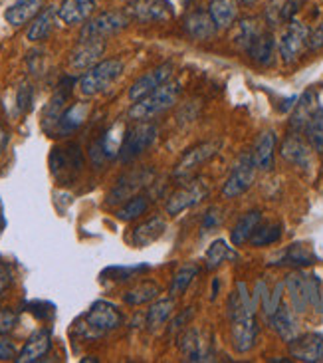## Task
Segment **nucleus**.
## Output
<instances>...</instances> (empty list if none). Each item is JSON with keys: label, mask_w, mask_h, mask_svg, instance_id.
<instances>
[{"label": "nucleus", "mask_w": 323, "mask_h": 363, "mask_svg": "<svg viewBox=\"0 0 323 363\" xmlns=\"http://www.w3.org/2000/svg\"><path fill=\"white\" fill-rule=\"evenodd\" d=\"M256 179V163L252 155H242L236 161V165L230 171V175L226 179L222 186V196L225 199H236L242 193H246Z\"/></svg>", "instance_id": "11"}, {"label": "nucleus", "mask_w": 323, "mask_h": 363, "mask_svg": "<svg viewBox=\"0 0 323 363\" xmlns=\"http://www.w3.org/2000/svg\"><path fill=\"white\" fill-rule=\"evenodd\" d=\"M307 48L310 50H322L323 48V18L322 22L310 32V40H307Z\"/></svg>", "instance_id": "49"}, {"label": "nucleus", "mask_w": 323, "mask_h": 363, "mask_svg": "<svg viewBox=\"0 0 323 363\" xmlns=\"http://www.w3.org/2000/svg\"><path fill=\"white\" fill-rule=\"evenodd\" d=\"M285 288L290 292V300L294 304L295 312L302 314L310 306V296H307V276L302 272H292L285 278Z\"/></svg>", "instance_id": "33"}, {"label": "nucleus", "mask_w": 323, "mask_h": 363, "mask_svg": "<svg viewBox=\"0 0 323 363\" xmlns=\"http://www.w3.org/2000/svg\"><path fill=\"white\" fill-rule=\"evenodd\" d=\"M280 155L295 167H312V145H307L300 135H290L285 139L282 143V149H280Z\"/></svg>", "instance_id": "20"}, {"label": "nucleus", "mask_w": 323, "mask_h": 363, "mask_svg": "<svg viewBox=\"0 0 323 363\" xmlns=\"http://www.w3.org/2000/svg\"><path fill=\"white\" fill-rule=\"evenodd\" d=\"M282 238V225L280 223H266V225H258L254 235L250 238L252 246H270L278 242Z\"/></svg>", "instance_id": "41"}, {"label": "nucleus", "mask_w": 323, "mask_h": 363, "mask_svg": "<svg viewBox=\"0 0 323 363\" xmlns=\"http://www.w3.org/2000/svg\"><path fill=\"white\" fill-rule=\"evenodd\" d=\"M171 76H173V64L171 62H165V64H161L157 68H153L131 86V89H129V99L131 101H137V99L145 98L153 89H157L159 86H163L165 82H169Z\"/></svg>", "instance_id": "18"}, {"label": "nucleus", "mask_w": 323, "mask_h": 363, "mask_svg": "<svg viewBox=\"0 0 323 363\" xmlns=\"http://www.w3.org/2000/svg\"><path fill=\"white\" fill-rule=\"evenodd\" d=\"M191 318H193V308H188V310H186V314H181L178 318H176L175 322H173V332H176L178 328H183V324H186Z\"/></svg>", "instance_id": "51"}, {"label": "nucleus", "mask_w": 323, "mask_h": 363, "mask_svg": "<svg viewBox=\"0 0 323 363\" xmlns=\"http://www.w3.org/2000/svg\"><path fill=\"white\" fill-rule=\"evenodd\" d=\"M123 10L131 22L139 24H155L175 18L171 0H129Z\"/></svg>", "instance_id": "7"}, {"label": "nucleus", "mask_w": 323, "mask_h": 363, "mask_svg": "<svg viewBox=\"0 0 323 363\" xmlns=\"http://www.w3.org/2000/svg\"><path fill=\"white\" fill-rule=\"evenodd\" d=\"M32 101H34V91L30 84H22L16 91V108L20 113H26L32 108Z\"/></svg>", "instance_id": "45"}, {"label": "nucleus", "mask_w": 323, "mask_h": 363, "mask_svg": "<svg viewBox=\"0 0 323 363\" xmlns=\"http://www.w3.org/2000/svg\"><path fill=\"white\" fill-rule=\"evenodd\" d=\"M2 226H4V218L0 216V230H2Z\"/></svg>", "instance_id": "56"}, {"label": "nucleus", "mask_w": 323, "mask_h": 363, "mask_svg": "<svg viewBox=\"0 0 323 363\" xmlns=\"http://www.w3.org/2000/svg\"><path fill=\"white\" fill-rule=\"evenodd\" d=\"M10 282H12V274H10L8 268L2 264L0 266V296L4 294V290L8 288Z\"/></svg>", "instance_id": "50"}, {"label": "nucleus", "mask_w": 323, "mask_h": 363, "mask_svg": "<svg viewBox=\"0 0 323 363\" xmlns=\"http://www.w3.org/2000/svg\"><path fill=\"white\" fill-rule=\"evenodd\" d=\"M315 262L314 252L304 245H290L282 255V260L276 262V264L284 266H295V268H302V266H312Z\"/></svg>", "instance_id": "37"}, {"label": "nucleus", "mask_w": 323, "mask_h": 363, "mask_svg": "<svg viewBox=\"0 0 323 363\" xmlns=\"http://www.w3.org/2000/svg\"><path fill=\"white\" fill-rule=\"evenodd\" d=\"M18 357V352H16V345L12 344L6 337H0V359L2 362H12Z\"/></svg>", "instance_id": "48"}, {"label": "nucleus", "mask_w": 323, "mask_h": 363, "mask_svg": "<svg viewBox=\"0 0 323 363\" xmlns=\"http://www.w3.org/2000/svg\"><path fill=\"white\" fill-rule=\"evenodd\" d=\"M260 223H262V213H260V211H250V213H246L244 216H240V220H238L234 225V228L230 230V240H232V245H246V242L252 238V235H254V230L258 228Z\"/></svg>", "instance_id": "34"}, {"label": "nucleus", "mask_w": 323, "mask_h": 363, "mask_svg": "<svg viewBox=\"0 0 323 363\" xmlns=\"http://www.w3.org/2000/svg\"><path fill=\"white\" fill-rule=\"evenodd\" d=\"M44 2L46 0H16L14 4H10L6 9L4 18L12 26H24L44 10Z\"/></svg>", "instance_id": "22"}, {"label": "nucleus", "mask_w": 323, "mask_h": 363, "mask_svg": "<svg viewBox=\"0 0 323 363\" xmlns=\"http://www.w3.org/2000/svg\"><path fill=\"white\" fill-rule=\"evenodd\" d=\"M198 274V266L196 264H183L176 268V272L173 274L171 280V296H183L188 290V286L193 284V280Z\"/></svg>", "instance_id": "39"}, {"label": "nucleus", "mask_w": 323, "mask_h": 363, "mask_svg": "<svg viewBox=\"0 0 323 363\" xmlns=\"http://www.w3.org/2000/svg\"><path fill=\"white\" fill-rule=\"evenodd\" d=\"M96 10L94 0H62L58 6V18L64 24H81L89 20Z\"/></svg>", "instance_id": "24"}, {"label": "nucleus", "mask_w": 323, "mask_h": 363, "mask_svg": "<svg viewBox=\"0 0 323 363\" xmlns=\"http://www.w3.org/2000/svg\"><path fill=\"white\" fill-rule=\"evenodd\" d=\"M274 52H276V40L274 34L270 30H262L254 42L250 44V48L246 50V54L250 56V60L258 64V66H270L274 62Z\"/></svg>", "instance_id": "25"}, {"label": "nucleus", "mask_w": 323, "mask_h": 363, "mask_svg": "<svg viewBox=\"0 0 323 363\" xmlns=\"http://www.w3.org/2000/svg\"><path fill=\"white\" fill-rule=\"evenodd\" d=\"M315 111H317V96H315L314 89H307L304 96L298 99V104H295L292 121H290L292 129H295V131L305 129L307 121L314 118Z\"/></svg>", "instance_id": "31"}, {"label": "nucleus", "mask_w": 323, "mask_h": 363, "mask_svg": "<svg viewBox=\"0 0 323 363\" xmlns=\"http://www.w3.org/2000/svg\"><path fill=\"white\" fill-rule=\"evenodd\" d=\"M165 218L153 216V218H149V220H145V223H141V225H137L133 228V233H131V242H133V246H137V248H145V246L157 242L159 238L165 235Z\"/></svg>", "instance_id": "23"}, {"label": "nucleus", "mask_w": 323, "mask_h": 363, "mask_svg": "<svg viewBox=\"0 0 323 363\" xmlns=\"http://www.w3.org/2000/svg\"><path fill=\"white\" fill-rule=\"evenodd\" d=\"M56 18H58V9L56 6H46L42 10L38 16L32 20L28 32H26L30 42H42V40L48 38L52 30H54Z\"/></svg>", "instance_id": "32"}, {"label": "nucleus", "mask_w": 323, "mask_h": 363, "mask_svg": "<svg viewBox=\"0 0 323 363\" xmlns=\"http://www.w3.org/2000/svg\"><path fill=\"white\" fill-rule=\"evenodd\" d=\"M88 113H89V104H84V101L74 104L72 108L62 111V116H60L58 123H56L54 131H56L58 135H68V133H72V131H76V129L84 125V121H86V118H88ZM54 131H52V133H54Z\"/></svg>", "instance_id": "27"}, {"label": "nucleus", "mask_w": 323, "mask_h": 363, "mask_svg": "<svg viewBox=\"0 0 323 363\" xmlns=\"http://www.w3.org/2000/svg\"><path fill=\"white\" fill-rule=\"evenodd\" d=\"M6 145H8V133H6V129L0 125V157H2V153H4Z\"/></svg>", "instance_id": "52"}, {"label": "nucleus", "mask_w": 323, "mask_h": 363, "mask_svg": "<svg viewBox=\"0 0 323 363\" xmlns=\"http://www.w3.org/2000/svg\"><path fill=\"white\" fill-rule=\"evenodd\" d=\"M310 32L312 30L305 26L304 22H298V20H290L288 28L280 38L278 50H280V56L284 64H295L302 52L307 48V40H310Z\"/></svg>", "instance_id": "9"}, {"label": "nucleus", "mask_w": 323, "mask_h": 363, "mask_svg": "<svg viewBox=\"0 0 323 363\" xmlns=\"http://www.w3.org/2000/svg\"><path fill=\"white\" fill-rule=\"evenodd\" d=\"M208 196V185L206 181H195L186 186H181L173 195L166 199V213L171 216L181 215L188 208H193L198 203H203Z\"/></svg>", "instance_id": "12"}, {"label": "nucleus", "mask_w": 323, "mask_h": 363, "mask_svg": "<svg viewBox=\"0 0 323 363\" xmlns=\"http://www.w3.org/2000/svg\"><path fill=\"white\" fill-rule=\"evenodd\" d=\"M129 16L125 14V10H108V12H101L94 18L86 20V24L81 26L79 32V40L88 38H108L113 36L121 30H125L129 26Z\"/></svg>", "instance_id": "6"}, {"label": "nucleus", "mask_w": 323, "mask_h": 363, "mask_svg": "<svg viewBox=\"0 0 323 363\" xmlns=\"http://www.w3.org/2000/svg\"><path fill=\"white\" fill-rule=\"evenodd\" d=\"M236 2H240V4H244V6H252L258 0H236Z\"/></svg>", "instance_id": "53"}, {"label": "nucleus", "mask_w": 323, "mask_h": 363, "mask_svg": "<svg viewBox=\"0 0 323 363\" xmlns=\"http://www.w3.org/2000/svg\"><path fill=\"white\" fill-rule=\"evenodd\" d=\"M153 177H155V171L149 167H141L135 169V171H131L128 175H123V177L119 179L115 186L109 191L108 195V205H119V203H125L129 201L131 196H135L141 191V189H145L147 185L153 183Z\"/></svg>", "instance_id": "8"}, {"label": "nucleus", "mask_w": 323, "mask_h": 363, "mask_svg": "<svg viewBox=\"0 0 323 363\" xmlns=\"http://www.w3.org/2000/svg\"><path fill=\"white\" fill-rule=\"evenodd\" d=\"M178 94H181V88L176 82H165L163 86L153 89L145 98L133 101V106L129 108V118L135 121H147V119L155 118L175 106Z\"/></svg>", "instance_id": "3"}, {"label": "nucleus", "mask_w": 323, "mask_h": 363, "mask_svg": "<svg viewBox=\"0 0 323 363\" xmlns=\"http://www.w3.org/2000/svg\"><path fill=\"white\" fill-rule=\"evenodd\" d=\"M159 138V128L151 121H139L137 125L129 129L125 133V139H123V145H121V151H119V159L121 161H133L137 159L139 155H143L147 149H151L155 145V141Z\"/></svg>", "instance_id": "5"}, {"label": "nucleus", "mask_w": 323, "mask_h": 363, "mask_svg": "<svg viewBox=\"0 0 323 363\" xmlns=\"http://www.w3.org/2000/svg\"><path fill=\"white\" fill-rule=\"evenodd\" d=\"M81 165H84V161H81L78 145H72L68 149L56 147L50 155V167H52L54 177L58 181H64V183H68L76 177Z\"/></svg>", "instance_id": "14"}, {"label": "nucleus", "mask_w": 323, "mask_h": 363, "mask_svg": "<svg viewBox=\"0 0 323 363\" xmlns=\"http://www.w3.org/2000/svg\"><path fill=\"white\" fill-rule=\"evenodd\" d=\"M206 10L218 30L232 28L238 18V2L236 0H210Z\"/></svg>", "instance_id": "28"}, {"label": "nucleus", "mask_w": 323, "mask_h": 363, "mask_svg": "<svg viewBox=\"0 0 323 363\" xmlns=\"http://www.w3.org/2000/svg\"><path fill=\"white\" fill-rule=\"evenodd\" d=\"M149 208V199L143 195L131 196L129 201L123 203V206L118 211V218L123 220V223H129V220H135L141 215H145Z\"/></svg>", "instance_id": "40"}, {"label": "nucleus", "mask_w": 323, "mask_h": 363, "mask_svg": "<svg viewBox=\"0 0 323 363\" xmlns=\"http://www.w3.org/2000/svg\"><path fill=\"white\" fill-rule=\"evenodd\" d=\"M228 314H230V334L232 345L238 354H248L256 345L258 337V322H256V300L248 292L244 282L236 284V292L228 300Z\"/></svg>", "instance_id": "1"}, {"label": "nucleus", "mask_w": 323, "mask_h": 363, "mask_svg": "<svg viewBox=\"0 0 323 363\" xmlns=\"http://www.w3.org/2000/svg\"><path fill=\"white\" fill-rule=\"evenodd\" d=\"M121 322H123V318L119 314L118 308L111 302L99 300V302L91 304L88 314L84 315L76 324V334L94 340V337H101V335H106L111 330L119 328Z\"/></svg>", "instance_id": "2"}, {"label": "nucleus", "mask_w": 323, "mask_h": 363, "mask_svg": "<svg viewBox=\"0 0 323 363\" xmlns=\"http://www.w3.org/2000/svg\"><path fill=\"white\" fill-rule=\"evenodd\" d=\"M159 294H161V290L155 282H141L123 294V302L129 306H141L153 302Z\"/></svg>", "instance_id": "38"}, {"label": "nucleus", "mask_w": 323, "mask_h": 363, "mask_svg": "<svg viewBox=\"0 0 323 363\" xmlns=\"http://www.w3.org/2000/svg\"><path fill=\"white\" fill-rule=\"evenodd\" d=\"M222 220H225L222 208H220V206H210L205 215H203V218H200V235L205 236L208 235V233L216 230L218 226L222 225Z\"/></svg>", "instance_id": "44"}, {"label": "nucleus", "mask_w": 323, "mask_h": 363, "mask_svg": "<svg viewBox=\"0 0 323 363\" xmlns=\"http://www.w3.org/2000/svg\"><path fill=\"white\" fill-rule=\"evenodd\" d=\"M183 30L185 34L191 40H196V42H206V40L215 38L216 32V24L210 18L208 10H193L188 12L183 20Z\"/></svg>", "instance_id": "19"}, {"label": "nucleus", "mask_w": 323, "mask_h": 363, "mask_svg": "<svg viewBox=\"0 0 323 363\" xmlns=\"http://www.w3.org/2000/svg\"><path fill=\"white\" fill-rule=\"evenodd\" d=\"M125 125L118 121L113 123L111 128L103 133V138L96 141L91 149H89V157L96 165H101L103 161L108 159L119 157V151H121V145H123V139H125Z\"/></svg>", "instance_id": "13"}, {"label": "nucleus", "mask_w": 323, "mask_h": 363, "mask_svg": "<svg viewBox=\"0 0 323 363\" xmlns=\"http://www.w3.org/2000/svg\"><path fill=\"white\" fill-rule=\"evenodd\" d=\"M262 24L260 20L254 18V16H248V18H240L238 22H234V28H232V44H234L238 50H248L250 44L254 42V38L262 32Z\"/></svg>", "instance_id": "30"}, {"label": "nucleus", "mask_w": 323, "mask_h": 363, "mask_svg": "<svg viewBox=\"0 0 323 363\" xmlns=\"http://www.w3.org/2000/svg\"><path fill=\"white\" fill-rule=\"evenodd\" d=\"M16 322H18V315L14 314V312H10V310H2L0 312V335L12 332Z\"/></svg>", "instance_id": "47"}, {"label": "nucleus", "mask_w": 323, "mask_h": 363, "mask_svg": "<svg viewBox=\"0 0 323 363\" xmlns=\"http://www.w3.org/2000/svg\"><path fill=\"white\" fill-rule=\"evenodd\" d=\"M290 355L295 362L317 363L323 362V335L322 334H304L294 337L290 342Z\"/></svg>", "instance_id": "16"}, {"label": "nucleus", "mask_w": 323, "mask_h": 363, "mask_svg": "<svg viewBox=\"0 0 323 363\" xmlns=\"http://www.w3.org/2000/svg\"><path fill=\"white\" fill-rule=\"evenodd\" d=\"M220 149V141H205V143H198L195 147H191L186 151L185 155L181 157V161L176 163L175 171H173V177L176 181H186L196 173V169L203 167L208 159H212Z\"/></svg>", "instance_id": "10"}, {"label": "nucleus", "mask_w": 323, "mask_h": 363, "mask_svg": "<svg viewBox=\"0 0 323 363\" xmlns=\"http://www.w3.org/2000/svg\"><path fill=\"white\" fill-rule=\"evenodd\" d=\"M81 362H84V363H86V362H94V363H96V362H98V359H96V357H86V359H81Z\"/></svg>", "instance_id": "54"}, {"label": "nucleus", "mask_w": 323, "mask_h": 363, "mask_svg": "<svg viewBox=\"0 0 323 363\" xmlns=\"http://www.w3.org/2000/svg\"><path fill=\"white\" fill-rule=\"evenodd\" d=\"M173 310H175V300L173 298L157 300L155 304L149 308L147 314H145V325H147L149 330H159L173 315Z\"/></svg>", "instance_id": "35"}, {"label": "nucleus", "mask_w": 323, "mask_h": 363, "mask_svg": "<svg viewBox=\"0 0 323 363\" xmlns=\"http://www.w3.org/2000/svg\"><path fill=\"white\" fill-rule=\"evenodd\" d=\"M225 260H238V255L232 250V246L226 245V240L218 238V240H215L212 245L208 246V250H206V268H208V270H215V268H218Z\"/></svg>", "instance_id": "36"}, {"label": "nucleus", "mask_w": 323, "mask_h": 363, "mask_svg": "<svg viewBox=\"0 0 323 363\" xmlns=\"http://www.w3.org/2000/svg\"><path fill=\"white\" fill-rule=\"evenodd\" d=\"M270 324L274 328V332L282 340H284L285 344H290L294 337H298V322H295L294 312L290 310V306L280 304L278 306V310H276L274 314L270 315Z\"/></svg>", "instance_id": "29"}, {"label": "nucleus", "mask_w": 323, "mask_h": 363, "mask_svg": "<svg viewBox=\"0 0 323 363\" xmlns=\"http://www.w3.org/2000/svg\"><path fill=\"white\" fill-rule=\"evenodd\" d=\"M178 352L185 357V362H208L212 359V347L205 342V335L198 330H188L178 337Z\"/></svg>", "instance_id": "17"}, {"label": "nucleus", "mask_w": 323, "mask_h": 363, "mask_svg": "<svg viewBox=\"0 0 323 363\" xmlns=\"http://www.w3.org/2000/svg\"><path fill=\"white\" fill-rule=\"evenodd\" d=\"M50 347H52V334L50 330H38L34 334L30 335L28 342L24 344L22 352L16 357L18 363H34L40 362L44 355L48 354Z\"/></svg>", "instance_id": "21"}, {"label": "nucleus", "mask_w": 323, "mask_h": 363, "mask_svg": "<svg viewBox=\"0 0 323 363\" xmlns=\"http://www.w3.org/2000/svg\"><path fill=\"white\" fill-rule=\"evenodd\" d=\"M147 270L149 266H111L108 270H103V278L115 280V282H123V280H129L135 274L147 272Z\"/></svg>", "instance_id": "43"}, {"label": "nucleus", "mask_w": 323, "mask_h": 363, "mask_svg": "<svg viewBox=\"0 0 323 363\" xmlns=\"http://www.w3.org/2000/svg\"><path fill=\"white\" fill-rule=\"evenodd\" d=\"M103 52H106V40L103 38L79 40L78 46L69 54V66L74 69L94 68Z\"/></svg>", "instance_id": "15"}, {"label": "nucleus", "mask_w": 323, "mask_h": 363, "mask_svg": "<svg viewBox=\"0 0 323 363\" xmlns=\"http://www.w3.org/2000/svg\"><path fill=\"white\" fill-rule=\"evenodd\" d=\"M305 2H307V0H285L284 4H282V20H284V22L294 20L295 14L304 9Z\"/></svg>", "instance_id": "46"}, {"label": "nucleus", "mask_w": 323, "mask_h": 363, "mask_svg": "<svg viewBox=\"0 0 323 363\" xmlns=\"http://www.w3.org/2000/svg\"><path fill=\"white\" fill-rule=\"evenodd\" d=\"M305 135H307V143L312 145L314 151L323 153V109L317 108L314 118L307 121L305 125Z\"/></svg>", "instance_id": "42"}, {"label": "nucleus", "mask_w": 323, "mask_h": 363, "mask_svg": "<svg viewBox=\"0 0 323 363\" xmlns=\"http://www.w3.org/2000/svg\"><path fill=\"white\" fill-rule=\"evenodd\" d=\"M274 151H276V133L272 129H268L264 133H260V138L256 139L252 159H254L256 169L260 171H270L274 167Z\"/></svg>", "instance_id": "26"}, {"label": "nucleus", "mask_w": 323, "mask_h": 363, "mask_svg": "<svg viewBox=\"0 0 323 363\" xmlns=\"http://www.w3.org/2000/svg\"><path fill=\"white\" fill-rule=\"evenodd\" d=\"M123 72V62L118 58L103 60L98 62L94 68H89L81 78H79V91L84 96H98L103 89H108Z\"/></svg>", "instance_id": "4"}, {"label": "nucleus", "mask_w": 323, "mask_h": 363, "mask_svg": "<svg viewBox=\"0 0 323 363\" xmlns=\"http://www.w3.org/2000/svg\"><path fill=\"white\" fill-rule=\"evenodd\" d=\"M193 2H195V0H183V4H185V6H191Z\"/></svg>", "instance_id": "55"}]
</instances>
